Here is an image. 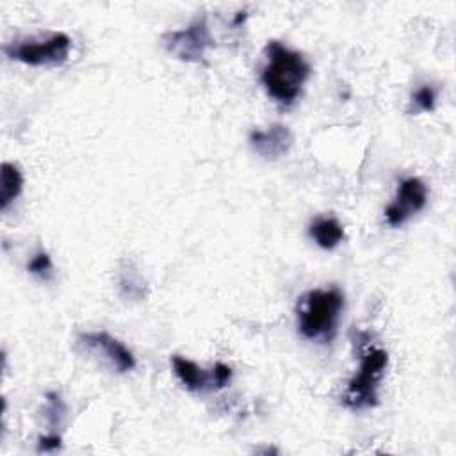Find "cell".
<instances>
[{"instance_id":"obj_1","label":"cell","mask_w":456,"mask_h":456,"mask_svg":"<svg viewBox=\"0 0 456 456\" xmlns=\"http://www.w3.org/2000/svg\"><path fill=\"white\" fill-rule=\"evenodd\" d=\"M266 58L267 63L260 73L266 93L282 105L294 104L311 77V65L301 52L290 50L280 42L266 45Z\"/></svg>"},{"instance_id":"obj_2","label":"cell","mask_w":456,"mask_h":456,"mask_svg":"<svg viewBox=\"0 0 456 456\" xmlns=\"http://www.w3.org/2000/svg\"><path fill=\"white\" fill-rule=\"evenodd\" d=\"M344 294L337 289H316L303 294L298 301V330L309 341L330 343L341 321Z\"/></svg>"},{"instance_id":"obj_3","label":"cell","mask_w":456,"mask_h":456,"mask_svg":"<svg viewBox=\"0 0 456 456\" xmlns=\"http://www.w3.org/2000/svg\"><path fill=\"white\" fill-rule=\"evenodd\" d=\"M389 366V353L382 348H367L362 355L359 373L350 380L344 405L352 410H366L378 405L380 383Z\"/></svg>"},{"instance_id":"obj_4","label":"cell","mask_w":456,"mask_h":456,"mask_svg":"<svg viewBox=\"0 0 456 456\" xmlns=\"http://www.w3.org/2000/svg\"><path fill=\"white\" fill-rule=\"evenodd\" d=\"M72 40L65 33H54L47 40L17 42L4 47V54L29 66H61L68 61Z\"/></svg>"},{"instance_id":"obj_5","label":"cell","mask_w":456,"mask_h":456,"mask_svg":"<svg viewBox=\"0 0 456 456\" xmlns=\"http://www.w3.org/2000/svg\"><path fill=\"white\" fill-rule=\"evenodd\" d=\"M165 49L184 63H204L209 49L214 47L205 19H198L181 31H172L163 36Z\"/></svg>"},{"instance_id":"obj_6","label":"cell","mask_w":456,"mask_h":456,"mask_svg":"<svg viewBox=\"0 0 456 456\" xmlns=\"http://www.w3.org/2000/svg\"><path fill=\"white\" fill-rule=\"evenodd\" d=\"M428 204V188L417 177L401 181L394 202L385 209V220L390 227L405 225L412 216L421 213Z\"/></svg>"},{"instance_id":"obj_7","label":"cell","mask_w":456,"mask_h":456,"mask_svg":"<svg viewBox=\"0 0 456 456\" xmlns=\"http://www.w3.org/2000/svg\"><path fill=\"white\" fill-rule=\"evenodd\" d=\"M79 344L84 346L88 352L102 355L104 360L109 362L116 373L123 375L135 367V359H134L132 352L123 343H120L116 337L109 336L107 332L81 334Z\"/></svg>"},{"instance_id":"obj_8","label":"cell","mask_w":456,"mask_h":456,"mask_svg":"<svg viewBox=\"0 0 456 456\" xmlns=\"http://www.w3.org/2000/svg\"><path fill=\"white\" fill-rule=\"evenodd\" d=\"M250 144L257 156L267 161H276L289 154L294 144V135L289 127L274 123L266 130H253L250 134Z\"/></svg>"},{"instance_id":"obj_9","label":"cell","mask_w":456,"mask_h":456,"mask_svg":"<svg viewBox=\"0 0 456 456\" xmlns=\"http://www.w3.org/2000/svg\"><path fill=\"white\" fill-rule=\"evenodd\" d=\"M172 364H174V373L177 375V378L182 382V385L188 390L202 392V390L214 389V376H213V373L209 375L200 366H197L193 360L175 355L172 359Z\"/></svg>"},{"instance_id":"obj_10","label":"cell","mask_w":456,"mask_h":456,"mask_svg":"<svg viewBox=\"0 0 456 456\" xmlns=\"http://www.w3.org/2000/svg\"><path fill=\"white\" fill-rule=\"evenodd\" d=\"M24 175L13 163H4L0 168V209L8 211L10 205L22 195Z\"/></svg>"},{"instance_id":"obj_11","label":"cell","mask_w":456,"mask_h":456,"mask_svg":"<svg viewBox=\"0 0 456 456\" xmlns=\"http://www.w3.org/2000/svg\"><path fill=\"white\" fill-rule=\"evenodd\" d=\"M309 234L323 250H336L344 241V227L336 218H318L311 225Z\"/></svg>"},{"instance_id":"obj_12","label":"cell","mask_w":456,"mask_h":456,"mask_svg":"<svg viewBox=\"0 0 456 456\" xmlns=\"http://www.w3.org/2000/svg\"><path fill=\"white\" fill-rule=\"evenodd\" d=\"M435 100H437V93L431 86H422L419 88L413 97H412V104L415 107V112H429L435 109Z\"/></svg>"},{"instance_id":"obj_13","label":"cell","mask_w":456,"mask_h":456,"mask_svg":"<svg viewBox=\"0 0 456 456\" xmlns=\"http://www.w3.org/2000/svg\"><path fill=\"white\" fill-rule=\"evenodd\" d=\"M45 413H47V419H49V424L52 428L59 426L61 424V419L65 415V405H63V399L58 392H49L47 394V408H45Z\"/></svg>"},{"instance_id":"obj_14","label":"cell","mask_w":456,"mask_h":456,"mask_svg":"<svg viewBox=\"0 0 456 456\" xmlns=\"http://www.w3.org/2000/svg\"><path fill=\"white\" fill-rule=\"evenodd\" d=\"M27 269H29L31 274L47 280V278L50 276V273H52V259H50V255H49L47 251H38V253L31 259Z\"/></svg>"},{"instance_id":"obj_15","label":"cell","mask_w":456,"mask_h":456,"mask_svg":"<svg viewBox=\"0 0 456 456\" xmlns=\"http://www.w3.org/2000/svg\"><path fill=\"white\" fill-rule=\"evenodd\" d=\"M134 283H143V280L135 274V271L134 269H127L123 274H121V278H120V289H121V292L125 290V289H128V292L125 294L127 298H143L144 294H143V287L141 285H134Z\"/></svg>"},{"instance_id":"obj_16","label":"cell","mask_w":456,"mask_h":456,"mask_svg":"<svg viewBox=\"0 0 456 456\" xmlns=\"http://www.w3.org/2000/svg\"><path fill=\"white\" fill-rule=\"evenodd\" d=\"M213 376H214V387L216 389H223L230 383V378H232V369L227 366V364H221L218 362L213 369Z\"/></svg>"},{"instance_id":"obj_17","label":"cell","mask_w":456,"mask_h":456,"mask_svg":"<svg viewBox=\"0 0 456 456\" xmlns=\"http://www.w3.org/2000/svg\"><path fill=\"white\" fill-rule=\"evenodd\" d=\"M40 451L43 452H52V451H58L61 447V437L58 433H50V435H45L40 438V444H38Z\"/></svg>"}]
</instances>
